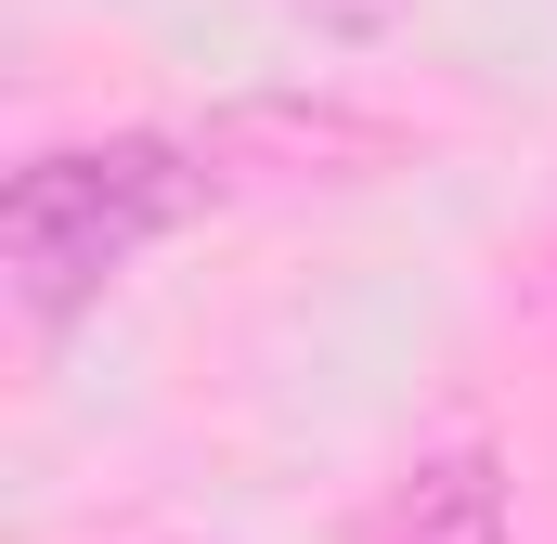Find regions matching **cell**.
Instances as JSON below:
<instances>
[{
	"label": "cell",
	"instance_id": "cell-2",
	"mask_svg": "<svg viewBox=\"0 0 557 544\" xmlns=\"http://www.w3.org/2000/svg\"><path fill=\"white\" fill-rule=\"evenodd\" d=\"M389 544H519L506 454H493V441H441V454H416L403 493H389Z\"/></svg>",
	"mask_w": 557,
	"mask_h": 544
},
{
	"label": "cell",
	"instance_id": "cell-3",
	"mask_svg": "<svg viewBox=\"0 0 557 544\" xmlns=\"http://www.w3.org/2000/svg\"><path fill=\"white\" fill-rule=\"evenodd\" d=\"M285 13H311V26H389L403 0H285Z\"/></svg>",
	"mask_w": 557,
	"mask_h": 544
},
{
	"label": "cell",
	"instance_id": "cell-1",
	"mask_svg": "<svg viewBox=\"0 0 557 544\" xmlns=\"http://www.w3.org/2000/svg\"><path fill=\"white\" fill-rule=\"evenodd\" d=\"M195 195H208V169L182 143H156V131L26 156L13 195H0V272H13L26 324H78L143 247H169L195 221Z\"/></svg>",
	"mask_w": 557,
	"mask_h": 544
}]
</instances>
